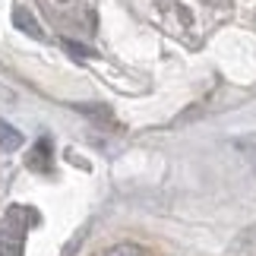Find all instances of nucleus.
<instances>
[{"instance_id":"nucleus-1","label":"nucleus","mask_w":256,"mask_h":256,"mask_svg":"<svg viewBox=\"0 0 256 256\" xmlns=\"http://www.w3.org/2000/svg\"><path fill=\"white\" fill-rule=\"evenodd\" d=\"M28 209H10L4 218V231H0V256H22V244H26V228L32 222Z\"/></svg>"},{"instance_id":"nucleus-2","label":"nucleus","mask_w":256,"mask_h":256,"mask_svg":"<svg viewBox=\"0 0 256 256\" xmlns=\"http://www.w3.org/2000/svg\"><path fill=\"white\" fill-rule=\"evenodd\" d=\"M13 26L19 28V32H26V35H32V38H42L44 35V28H42V22L28 13L26 6H16L13 10Z\"/></svg>"},{"instance_id":"nucleus-3","label":"nucleus","mask_w":256,"mask_h":256,"mask_svg":"<svg viewBox=\"0 0 256 256\" xmlns=\"http://www.w3.org/2000/svg\"><path fill=\"white\" fill-rule=\"evenodd\" d=\"M19 146H22V133H19L16 126H10L6 120H0V149H4V152H16Z\"/></svg>"},{"instance_id":"nucleus-4","label":"nucleus","mask_w":256,"mask_h":256,"mask_svg":"<svg viewBox=\"0 0 256 256\" xmlns=\"http://www.w3.org/2000/svg\"><path fill=\"white\" fill-rule=\"evenodd\" d=\"M28 168H51V142L42 140L28 155Z\"/></svg>"},{"instance_id":"nucleus-5","label":"nucleus","mask_w":256,"mask_h":256,"mask_svg":"<svg viewBox=\"0 0 256 256\" xmlns=\"http://www.w3.org/2000/svg\"><path fill=\"white\" fill-rule=\"evenodd\" d=\"M102 256H146L142 247H136V244H114L111 250H104Z\"/></svg>"},{"instance_id":"nucleus-6","label":"nucleus","mask_w":256,"mask_h":256,"mask_svg":"<svg viewBox=\"0 0 256 256\" xmlns=\"http://www.w3.org/2000/svg\"><path fill=\"white\" fill-rule=\"evenodd\" d=\"M80 114H88V117H98V120H111V114H108V108L102 104H80Z\"/></svg>"},{"instance_id":"nucleus-7","label":"nucleus","mask_w":256,"mask_h":256,"mask_svg":"<svg viewBox=\"0 0 256 256\" xmlns=\"http://www.w3.org/2000/svg\"><path fill=\"white\" fill-rule=\"evenodd\" d=\"M66 48H70V54H76V57H95L92 51H88L86 44H76V42H66Z\"/></svg>"}]
</instances>
